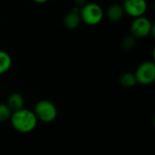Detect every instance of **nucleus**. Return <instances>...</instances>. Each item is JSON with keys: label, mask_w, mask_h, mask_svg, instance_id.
I'll return each mask as SVG.
<instances>
[{"label": "nucleus", "mask_w": 155, "mask_h": 155, "mask_svg": "<svg viewBox=\"0 0 155 155\" xmlns=\"http://www.w3.org/2000/svg\"><path fill=\"white\" fill-rule=\"evenodd\" d=\"M33 1L37 3V4H44V3H46L48 0H33Z\"/></svg>", "instance_id": "obj_15"}, {"label": "nucleus", "mask_w": 155, "mask_h": 155, "mask_svg": "<svg viewBox=\"0 0 155 155\" xmlns=\"http://www.w3.org/2000/svg\"><path fill=\"white\" fill-rule=\"evenodd\" d=\"M153 30L154 27L152 22L144 16L134 18L131 24V33L134 37L143 38L148 36L151 34H153Z\"/></svg>", "instance_id": "obj_4"}, {"label": "nucleus", "mask_w": 155, "mask_h": 155, "mask_svg": "<svg viewBox=\"0 0 155 155\" xmlns=\"http://www.w3.org/2000/svg\"><path fill=\"white\" fill-rule=\"evenodd\" d=\"M119 80H120L121 84L124 87H132V86L135 85V84L137 83L134 74H133L131 72L123 73L121 74Z\"/></svg>", "instance_id": "obj_11"}, {"label": "nucleus", "mask_w": 155, "mask_h": 155, "mask_svg": "<svg viewBox=\"0 0 155 155\" xmlns=\"http://www.w3.org/2000/svg\"><path fill=\"white\" fill-rule=\"evenodd\" d=\"M11 122L13 127L18 132L28 133L36 126L37 118L32 111L22 108L11 114Z\"/></svg>", "instance_id": "obj_1"}, {"label": "nucleus", "mask_w": 155, "mask_h": 155, "mask_svg": "<svg viewBox=\"0 0 155 155\" xmlns=\"http://www.w3.org/2000/svg\"><path fill=\"white\" fill-rule=\"evenodd\" d=\"M123 1H124V0H123Z\"/></svg>", "instance_id": "obj_16"}, {"label": "nucleus", "mask_w": 155, "mask_h": 155, "mask_svg": "<svg viewBox=\"0 0 155 155\" xmlns=\"http://www.w3.org/2000/svg\"><path fill=\"white\" fill-rule=\"evenodd\" d=\"M123 7L124 13L136 18L143 16L147 10V3L145 0H124Z\"/></svg>", "instance_id": "obj_6"}, {"label": "nucleus", "mask_w": 155, "mask_h": 155, "mask_svg": "<svg viewBox=\"0 0 155 155\" xmlns=\"http://www.w3.org/2000/svg\"><path fill=\"white\" fill-rule=\"evenodd\" d=\"M35 114L40 121L44 123H50L55 119L57 115V110L52 102L42 100L36 104L35 108Z\"/></svg>", "instance_id": "obj_3"}, {"label": "nucleus", "mask_w": 155, "mask_h": 155, "mask_svg": "<svg viewBox=\"0 0 155 155\" xmlns=\"http://www.w3.org/2000/svg\"><path fill=\"white\" fill-rule=\"evenodd\" d=\"M107 17L114 22H117L121 20L124 15V10L122 5L119 4H113L107 9Z\"/></svg>", "instance_id": "obj_8"}, {"label": "nucleus", "mask_w": 155, "mask_h": 155, "mask_svg": "<svg viewBox=\"0 0 155 155\" xmlns=\"http://www.w3.org/2000/svg\"><path fill=\"white\" fill-rule=\"evenodd\" d=\"M12 65V58L8 53L0 50V75L6 73Z\"/></svg>", "instance_id": "obj_10"}, {"label": "nucleus", "mask_w": 155, "mask_h": 155, "mask_svg": "<svg viewBox=\"0 0 155 155\" xmlns=\"http://www.w3.org/2000/svg\"><path fill=\"white\" fill-rule=\"evenodd\" d=\"M137 83L150 84L155 80V64L151 61L142 63L134 73Z\"/></svg>", "instance_id": "obj_5"}, {"label": "nucleus", "mask_w": 155, "mask_h": 155, "mask_svg": "<svg viewBox=\"0 0 155 155\" xmlns=\"http://www.w3.org/2000/svg\"><path fill=\"white\" fill-rule=\"evenodd\" d=\"M79 12L81 20H83L86 25H98L104 17V11L102 7L95 3L84 5Z\"/></svg>", "instance_id": "obj_2"}, {"label": "nucleus", "mask_w": 155, "mask_h": 155, "mask_svg": "<svg viewBox=\"0 0 155 155\" xmlns=\"http://www.w3.org/2000/svg\"><path fill=\"white\" fill-rule=\"evenodd\" d=\"M11 110L17 111L23 108L24 105V98L21 94H12L8 99H7V104H6Z\"/></svg>", "instance_id": "obj_9"}, {"label": "nucleus", "mask_w": 155, "mask_h": 155, "mask_svg": "<svg viewBox=\"0 0 155 155\" xmlns=\"http://www.w3.org/2000/svg\"><path fill=\"white\" fill-rule=\"evenodd\" d=\"M12 110L9 106L5 104H0V122L6 121L8 118L11 117Z\"/></svg>", "instance_id": "obj_12"}, {"label": "nucleus", "mask_w": 155, "mask_h": 155, "mask_svg": "<svg viewBox=\"0 0 155 155\" xmlns=\"http://www.w3.org/2000/svg\"><path fill=\"white\" fill-rule=\"evenodd\" d=\"M81 22L80 12L77 9H73L68 12L64 18V25L68 29H75Z\"/></svg>", "instance_id": "obj_7"}, {"label": "nucleus", "mask_w": 155, "mask_h": 155, "mask_svg": "<svg viewBox=\"0 0 155 155\" xmlns=\"http://www.w3.org/2000/svg\"><path fill=\"white\" fill-rule=\"evenodd\" d=\"M134 44H135V37L133 35L125 36L122 42V45L124 49H131L132 47H134Z\"/></svg>", "instance_id": "obj_13"}, {"label": "nucleus", "mask_w": 155, "mask_h": 155, "mask_svg": "<svg viewBox=\"0 0 155 155\" xmlns=\"http://www.w3.org/2000/svg\"><path fill=\"white\" fill-rule=\"evenodd\" d=\"M75 4L77 5H85L84 4V0H75Z\"/></svg>", "instance_id": "obj_14"}]
</instances>
